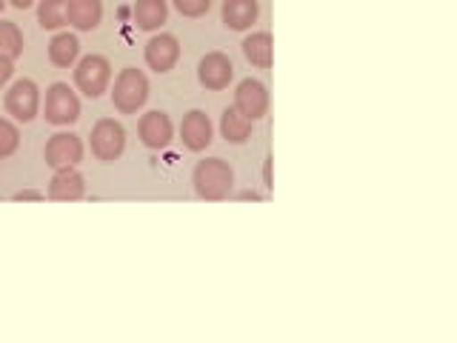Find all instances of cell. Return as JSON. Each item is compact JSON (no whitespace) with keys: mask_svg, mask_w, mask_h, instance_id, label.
I'll return each instance as SVG.
<instances>
[{"mask_svg":"<svg viewBox=\"0 0 457 343\" xmlns=\"http://www.w3.org/2000/svg\"><path fill=\"white\" fill-rule=\"evenodd\" d=\"M12 75H14V61L6 54H0V89L12 80Z\"/></svg>","mask_w":457,"mask_h":343,"instance_id":"24","label":"cell"},{"mask_svg":"<svg viewBox=\"0 0 457 343\" xmlns=\"http://www.w3.org/2000/svg\"><path fill=\"white\" fill-rule=\"evenodd\" d=\"M240 197L243 200H261V195H257V192H240Z\"/></svg>","mask_w":457,"mask_h":343,"instance_id":"28","label":"cell"},{"mask_svg":"<svg viewBox=\"0 0 457 343\" xmlns=\"http://www.w3.org/2000/svg\"><path fill=\"white\" fill-rule=\"evenodd\" d=\"M132 14H135L137 29H143V32H154V29H161L166 23L169 6H166V0H137Z\"/></svg>","mask_w":457,"mask_h":343,"instance_id":"18","label":"cell"},{"mask_svg":"<svg viewBox=\"0 0 457 343\" xmlns=\"http://www.w3.org/2000/svg\"><path fill=\"white\" fill-rule=\"evenodd\" d=\"M49 200H61V204H71V200H80L86 195V180L75 169H54V178L49 180Z\"/></svg>","mask_w":457,"mask_h":343,"instance_id":"13","label":"cell"},{"mask_svg":"<svg viewBox=\"0 0 457 343\" xmlns=\"http://www.w3.org/2000/svg\"><path fill=\"white\" fill-rule=\"evenodd\" d=\"M171 4H175V9L183 18H204L212 6V0H171Z\"/></svg>","mask_w":457,"mask_h":343,"instance_id":"23","label":"cell"},{"mask_svg":"<svg viewBox=\"0 0 457 343\" xmlns=\"http://www.w3.org/2000/svg\"><path fill=\"white\" fill-rule=\"evenodd\" d=\"M214 138V129H212V121L206 112L200 109H192L183 114V123H180V140L183 146L189 152H204Z\"/></svg>","mask_w":457,"mask_h":343,"instance_id":"12","label":"cell"},{"mask_svg":"<svg viewBox=\"0 0 457 343\" xmlns=\"http://www.w3.org/2000/svg\"><path fill=\"white\" fill-rule=\"evenodd\" d=\"M46 195L37 192V189H21V192H14V200H43Z\"/></svg>","mask_w":457,"mask_h":343,"instance_id":"25","label":"cell"},{"mask_svg":"<svg viewBox=\"0 0 457 343\" xmlns=\"http://www.w3.org/2000/svg\"><path fill=\"white\" fill-rule=\"evenodd\" d=\"M232 75H235V66L228 61V54L223 52H209L204 61L197 63V80L209 92L226 89V86L232 83Z\"/></svg>","mask_w":457,"mask_h":343,"instance_id":"10","label":"cell"},{"mask_svg":"<svg viewBox=\"0 0 457 343\" xmlns=\"http://www.w3.org/2000/svg\"><path fill=\"white\" fill-rule=\"evenodd\" d=\"M18 146H21V129L12 121L0 118V161H4V157H12L18 152Z\"/></svg>","mask_w":457,"mask_h":343,"instance_id":"22","label":"cell"},{"mask_svg":"<svg viewBox=\"0 0 457 343\" xmlns=\"http://www.w3.org/2000/svg\"><path fill=\"white\" fill-rule=\"evenodd\" d=\"M192 183L197 197L204 200H226L235 189V172L223 157H206L192 172Z\"/></svg>","mask_w":457,"mask_h":343,"instance_id":"1","label":"cell"},{"mask_svg":"<svg viewBox=\"0 0 457 343\" xmlns=\"http://www.w3.org/2000/svg\"><path fill=\"white\" fill-rule=\"evenodd\" d=\"M220 135L228 143H246L252 138V121L243 118V114L232 106L220 114Z\"/></svg>","mask_w":457,"mask_h":343,"instance_id":"19","label":"cell"},{"mask_svg":"<svg viewBox=\"0 0 457 343\" xmlns=\"http://www.w3.org/2000/svg\"><path fill=\"white\" fill-rule=\"evenodd\" d=\"M6 112L12 114L18 123H29L37 118L40 112V89L35 80L29 78H21L12 83V89L6 92V100H4Z\"/></svg>","mask_w":457,"mask_h":343,"instance_id":"6","label":"cell"},{"mask_svg":"<svg viewBox=\"0 0 457 343\" xmlns=\"http://www.w3.org/2000/svg\"><path fill=\"white\" fill-rule=\"evenodd\" d=\"M261 14V4L257 0H223V26L232 32H246V29L257 21Z\"/></svg>","mask_w":457,"mask_h":343,"instance_id":"15","label":"cell"},{"mask_svg":"<svg viewBox=\"0 0 457 343\" xmlns=\"http://www.w3.org/2000/svg\"><path fill=\"white\" fill-rule=\"evenodd\" d=\"M9 4H12L14 9H29V6L35 4V0H9Z\"/></svg>","mask_w":457,"mask_h":343,"instance_id":"27","label":"cell"},{"mask_svg":"<svg viewBox=\"0 0 457 343\" xmlns=\"http://www.w3.org/2000/svg\"><path fill=\"white\" fill-rule=\"evenodd\" d=\"M137 138L146 149H166L171 143V138H175V123H171V118L166 112L152 109L140 118Z\"/></svg>","mask_w":457,"mask_h":343,"instance_id":"9","label":"cell"},{"mask_svg":"<svg viewBox=\"0 0 457 343\" xmlns=\"http://www.w3.org/2000/svg\"><path fill=\"white\" fill-rule=\"evenodd\" d=\"M146 100H149V78L135 66L120 69V75L114 78L112 86V106L120 114H137V109H143Z\"/></svg>","mask_w":457,"mask_h":343,"instance_id":"2","label":"cell"},{"mask_svg":"<svg viewBox=\"0 0 457 343\" xmlns=\"http://www.w3.org/2000/svg\"><path fill=\"white\" fill-rule=\"evenodd\" d=\"M235 109L243 114V118H249L252 123L261 121L269 112V89L257 78L240 80L235 89Z\"/></svg>","mask_w":457,"mask_h":343,"instance_id":"8","label":"cell"},{"mask_svg":"<svg viewBox=\"0 0 457 343\" xmlns=\"http://www.w3.org/2000/svg\"><path fill=\"white\" fill-rule=\"evenodd\" d=\"M4 6H6V0H0V12H4Z\"/></svg>","mask_w":457,"mask_h":343,"instance_id":"29","label":"cell"},{"mask_svg":"<svg viewBox=\"0 0 457 343\" xmlns=\"http://www.w3.org/2000/svg\"><path fill=\"white\" fill-rule=\"evenodd\" d=\"M78 54H80V40L69 32H57L49 40V61L57 69H69L78 63Z\"/></svg>","mask_w":457,"mask_h":343,"instance_id":"17","label":"cell"},{"mask_svg":"<svg viewBox=\"0 0 457 343\" xmlns=\"http://www.w3.org/2000/svg\"><path fill=\"white\" fill-rule=\"evenodd\" d=\"M0 54L12 57V61L23 54V32L18 23L0 21Z\"/></svg>","mask_w":457,"mask_h":343,"instance_id":"21","label":"cell"},{"mask_svg":"<svg viewBox=\"0 0 457 343\" xmlns=\"http://www.w3.org/2000/svg\"><path fill=\"white\" fill-rule=\"evenodd\" d=\"M66 4H69V0H40L37 23L43 29H61V26H66Z\"/></svg>","mask_w":457,"mask_h":343,"instance_id":"20","label":"cell"},{"mask_svg":"<svg viewBox=\"0 0 457 343\" xmlns=\"http://www.w3.org/2000/svg\"><path fill=\"white\" fill-rule=\"evenodd\" d=\"M43 157L52 169H69L83 161V140L75 132H57L46 140Z\"/></svg>","mask_w":457,"mask_h":343,"instance_id":"7","label":"cell"},{"mask_svg":"<svg viewBox=\"0 0 457 343\" xmlns=\"http://www.w3.org/2000/svg\"><path fill=\"white\" fill-rule=\"evenodd\" d=\"M112 83V63L104 54H86L75 66V86L78 92H83L86 97H100L104 92H109Z\"/></svg>","mask_w":457,"mask_h":343,"instance_id":"4","label":"cell"},{"mask_svg":"<svg viewBox=\"0 0 457 343\" xmlns=\"http://www.w3.org/2000/svg\"><path fill=\"white\" fill-rule=\"evenodd\" d=\"M89 146H92V155L97 157V161H104V163L118 161V157L123 155V149H126V129H123V123H118L114 118H100L92 126Z\"/></svg>","mask_w":457,"mask_h":343,"instance_id":"5","label":"cell"},{"mask_svg":"<svg viewBox=\"0 0 457 343\" xmlns=\"http://www.w3.org/2000/svg\"><path fill=\"white\" fill-rule=\"evenodd\" d=\"M104 21V4L100 0H69L66 4V23L78 32H92Z\"/></svg>","mask_w":457,"mask_h":343,"instance_id":"14","label":"cell"},{"mask_svg":"<svg viewBox=\"0 0 457 343\" xmlns=\"http://www.w3.org/2000/svg\"><path fill=\"white\" fill-rule=\"evenodd\" d=\"M263 180H266V189H271V161H266V166H263Z\"/></svg>","mask_w":457,"mask_h":343,"instance_id":"26","label":"cell"},{"mask_svg":"<svg viewBox=\"0 0 457 343\" xmlns=\"http://www.w3.org/2000/svg\"><path fill=\"white\" fill-rule=\"evenodd\" d=\"M243 54L254 69H269L275 61V43H271L269 32H252L243 40Z\"/></svg>","mask_w":457,"mask_h":343,"instance_id":"16","label":"cell"},{"mask_svg":"<svg viewBox=\"0 0 457 343\" xmlns=\"http://www.w3.org/2000/svg\"><path fill=\"white\" fill-rule=\"evenodd\" d=\"M43 118L52 126H69L80 118V97L69 83H52L43 100Z\"/></svg>","mask_w":457,"mask_h":343,"instance_id":"3","label":"cell"},{"mask_svg":"<svg viewBox=\"0 0 457 343\" xmlns=\"http://www.w3.org/2000/svg\"><path fill=\"white\" fill-rule=\"evenodd\" d=\"M143 57H146V66L154 69L157 75H166L180 61V43L175 35H154L146 43V49H143Z\"/></svg>","mask_w":457,"mask_h":343,"instance_id":"11","label":"cell"}]
</instances>
